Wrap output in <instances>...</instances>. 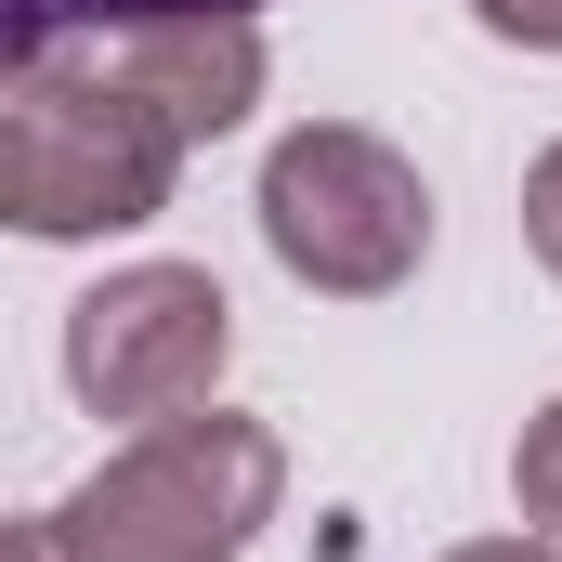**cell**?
<instances>
[{"label":"cell","mask_w":562,"mask_h":562,"mask_svg":"<svg viewBox=\"0 0 562 562\" xmlns=\"http://www.w3.org/2000/svg\"><path fill=\"white\" fill-rule=\"evenodd\" d=\"M196 144L144 105L105 53H26L0 92V223L26 249H105L170 210Z\"/></svg>","instance_id":"1"},{"label":"cell","mask_w":562,"mask_h":562,"mask_svg":"<svg viewBox=\"0 0 562 562\" xmlns=\"http://www.w3.org/2000/svg\"><path fill=\"white\" fill-rule=\"evenodd\" d=\"M276 497H288L276 419L183 406V419L119 431L92 458V484L53 497V524H66V562H249Z\"/></svg>","instance_id":"2"},{"label":"cell","mask_w":562,"mask_h":562,"mask_svg":"<svg viewBox=\"0 0 562 562\" xmlns=\"http://www.w3.org/2000/svg\"><path fill=\"white\" fill-rule=\"evenodd\" d=\"M249 210H262L276 276L314 288V301H393L431 262V183H419V157L393 132H367V119H301V132H276Z\"/></svg>","instance_id":"3"},{"label":"cell","mask_w":562,"mask_h":562,"mask_svg":"<svg viewBox=\"0 0 562 562\" xmlns=\"http://www.w3.org/2000/svg\"><path fill=\"white\" fill-rule=\"evenodd\" d=\"M223 367H236V301L210 262H119L66 301V393L119 431L223 406Z\"/></svg>","instance_id":"4"},{"label":"cell","mask_w":562,"mask_h":562,"mask_svg":"<svg viewBox=\"0 0 562 562\" xmlns=\"http://www.w3.org/2000/svg\"><path fill=\"white\" fill-rule=\"evenodd\" d=\"M92 53H105L183 144L249 132V105H262V79H276L262 13H170V26H132V40H92Z\"/></svg>","instance_id":"5"},{"label":"cell","mask_w":562,"mask_h":562,"mask_svg":"<svg viewBox=\"0 0 562 562\" xmlns=\"http://www.w3.org/2000/svg\"><path fill=\"white\" fill-rule=\"evenodd\" d=\"M170 13H262V0H0V40L26 66V53H92V40L170 26Z\"/></svg>","instance_id":"6"},{"label":"cell","mask_w":562,"mask_h":562,"mask_svg":"<svg viewBox=\"0 0 562 562\" xmlns=\"http://www.w3.org/2000/svg\"><path fill=\"white\" fill-rule=\"evenodd\" d=\"M510 510H524V524L562 550V393L524 419V445H510Z\"/></svg>","instance_id":"7"},{"label":"cell","mask_w":562,"mask_h":562,"mask_svg":"<svg viewBox=\"0 0 562 562\" xmlns=\"http://www.w3.org/2000/svg\"><path fill=\"white\" fill-rule=\"evenodd\" d=\"M524 249H537V276L562 288V144H537V170H524Z\"/></svg>","instance_id":"8"},{"label":"cell","mask_w":562,"mask_h":562,"mask_svg":"<svg viewBox=\"0 0 562 562\" xmlns=\"http://www.w3.org/2000/svg\"><path fill=\"white\" fill-rule=\"evenodd\" d=\"M471 26L497 53H562V0H471Z\"/></svg>","instance_id":"9"},{"label":"cell","mask_w":562,"mask_h":562,"mask_svg":"<svg viewBox=\"0 0 562 562\" xmlns=\"http://www.w3.org/2000/svg\"><path fill=\"white\" fill-rule=\"evenodd\" d=\"M0 562H66V524H53V510H13V537H0Z\"/></svg>","instance_id":"10"},{"label":"cell","mask_w":562,"mask_h":562,"mask_svg":"<svg viewBox=\"0 0 562 562\" xmlns=\"http://www.w3.org/2000/svg\"><path fill=\"white\" fill-rule=\"evenodd\" d=\"M445 562H562V550H550V537H537V524H524V537H458V550H445Z\"/></svg>","instance_id":"11"}]
</instances>
